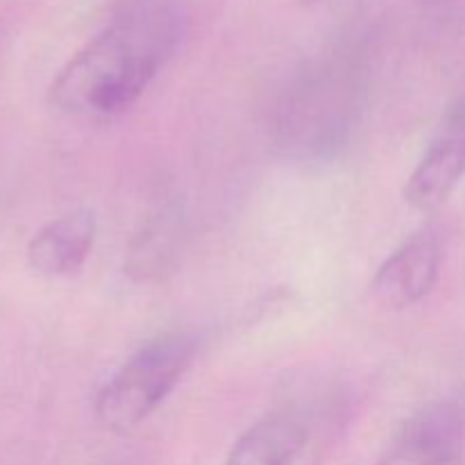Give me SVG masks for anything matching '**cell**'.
Listing matches in <instances>:
<instances>
[{"instance_id":"cell-3","label":"cell","mask_w":465,"mask_h":465,"mask_svg":"<svg viewBox=\"0 0 465 465\" xmlns=\"http://www.w3.org/2000/svg\"><path fill=\"white\" fill-rule=\"evenodd\" d=\"M465 175V100L450 107L430 148L409 175L404 198L418 212H436Z\"/></svg>"},{"instance_id":"cell-8","label":"cell","mask_w":465,"mask_h":465,"mask_svg":"<svg viewBox=\"0 0 465 465\" xmlns=\"http://www.w3.org/2000/svg\"><path fill=\"white\" fill-rule=\"evenodd\" d=\"M307 430L289 413H272L250 427L227 454L225 465H293L307 445Z\"/></svg>"},{"instance_id":"cell-9","label":"cell","mask_w":465,"mask_h":465,"mask_svg":"<svg viewBox=\"0 0 465 465\" xmlns=\"http://www.w3.org/2000/svg\"><path fill=\"white\" fill-rule=\"evenodd\" d=\"M300 3H309V0H300Z\"/></svg>"},{"instance_id":"cell-7","label":"cell","mask_w":465,"mask_h":465,"mask_svg":"<svg viewBox=\"0 0 465 465\" xmlns=\"http://www.w3.org/2000/svg\"><path fill=\"white\" fill-rule=\"evenodd\" d=\"M95 232L98 223L89 209L59 216L32 236L27 243V262L44 277L75 275L89 259Z\"/></svg>"},{"instance_id":"cell-6","label":"cell","mask_w":465,"mask_h":465,"mask_svg":"<svg viewBox=\"0 0 465 465\" xmlns=\"http://www.w3.org/2000/svg\"><path fill=\"white\" fill-rule=\"evenodd\" d=\"M184 218L175 203H163L145 216L127 248L123 271L141 284L163 282L180 263Z\"/></svg>"},{"instance_id":"cell-5","label":"cell","mask_w":465,"mask_h":465,"mask_svg":"<svg viewBox=\"0 0 465 465\" xmlns=\"http://www.w3.org/2000/svg\"><path fill=\"white\" fill-rule=\"evenodd\" d=\"M463 420L452 404H436L404 425L377 465H452L461 445Z\"/></svg>"},{"instance_id":"cell-2","label":"cell","mask_w":465,"mask_h":465,"mask_svg":"<svg viewBox=\"0 0 465 465\" xmlns=\"http://www.w3.org/2000/svg\"><path fill=\"white\" fill-rule=\"evenodd\" d=\"M198 352L189 331H168L136 350L95 398V418L104 430L127 434L173 393Z\"/></svg>"},{"instance_id":"cell-1","label":"cell","mask_w":465,"mask_h":465,"mask_svg":"<svg viewBox=\"0 0 465 465\" xmlns=\"http://www.w3.org/2000/svg\"><path fill=\"white\" fill-rule=\"evenodd\" d=\"M186 23L182 0H127L112 23L64 64L50 84V103L82 118L125 112L180 50Z\"/></svg>"},{"instance_id":"cell-4","label":"cell","mask_w":465,"mask_h":465,"mask_svg":"<svg viewBox=\"0 0 465 465\" xmlns=\"http://www.w3.org/2000/svg\"><path fill=\"white\" fill-rule=\"evenodd\" d=\"M440 241L434 232H418L395 250L375 272L371 291L386 309H407L434 291L440 272Z\"/></svg>"}]
</instances>
